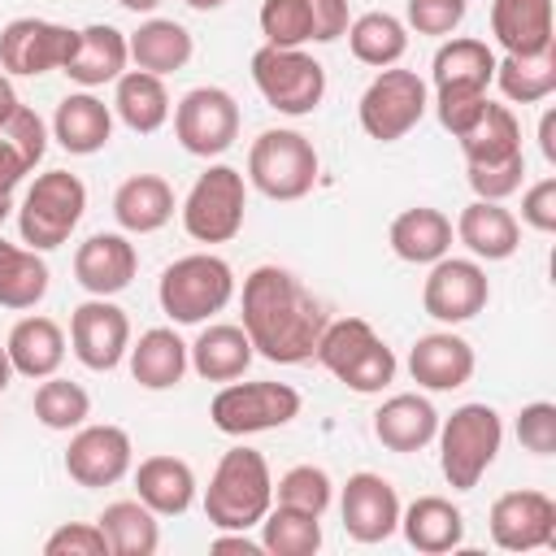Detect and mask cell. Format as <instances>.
Returning <instances> with one entry per match:
<instances>
[{
  "label": "cell",
  "instance_id": "cell-1",
  "mask_svg": "<svg viewBox=\"0 0 556 556\" xmlns=\"http://www.w3.org/2000/svg\"><path fill=\"white\" fill-rule=\"evenodd\" d=\"M326 304L282 265H256L243 278V334L274 365H300L317 352Z\"/></svg>",
  "mask_w": 556,
  "mask_h": 556
},
{
  "label": "cell",
  "instance_id": "cell-2",
  "mask_svg": "<svg viewBox=\"0 0 556 556\" xmlns=\"http://www.w3.org/2000/svg\"><path fill=\"white\" fill-rule=\"evenodd\" d=\"M274 508V478L256 447H230L208 486H204V517L217 530H252Z\"/></svg>",
  "mask_w": 556,
  "mask_h": 556
},
{
  "label": "cell",
  "instance_id": "cell-3",
  "mask_svg": "<svg viewBox=\"0 0 556 556\" xmlns=\"http://www.w3.org/2000/svg\"><path fill=\"white\" fill-rule=\"evenodd\" d=\"M343 387L374 395L395 378V352L374 334V326L365 317H339L326 321L317 352H313Z\"/></svg>",
  "mask_w": 556,
  "mask_h": 556
},
{
  "label": "cell",
  "instance_id": "cell-4",
  "mask_svg": "<svg viewBox=\"0 0 556 556\" xmlns=\"http://www.w3.org/2000/svg\"><path fill=\"white\" fill-rule=\"evenodd\" d=\"M434 439H439V465L447 486L473 491L504 443V421L491 404H460L447 421H439Z\"/></svg>",
  "mask_w": 556,
  "mask_h": 556
},
{
  "label": "cell",
  "instance_id": "cell-5",
  "mask_svg": "<svg viewBox=\"0 0 556 556\" xmlns=\"http://www.w3.org/2000/svg\"><path fill=\"white\" fill-rule=\"evenodd\" d=\"M235 295V269L213 252H191L165 265L156 300L178 326H195L213 313H222Z\"/></svg>",
  "mask_w": 556,
  "mask_h": 556
},
{
  "label": "cell",
  "instance_id": "cell-6",
  "mask_svg": "<svg viewBox=\"0 0 556 556\" xmlns=\"http://www.w3.org/2000/svg\"><path fill=\"white\" fill-rule=\"evenodd\" d=\"M83 208H87V187L78 174H70V169L39 174L30 182V191L22 195V208H17L22 243L35 252L61 248L74 235V226L83 222Z\"/></svg>",
  "mask_w": 556,
  "mask_h": 556
},
{
  "label": "cell",
  "instance_id": "cell-7",
  "mask_svg": "<svg viewBox=\"0 0 556 556\" xmlns=\"http://www.w3.org/2000/svg\"><path fill=\"white\" fill-rule=\"evenodd\" d=\"M252 83L265 96L269 109L287 113V117H304L321 104L326 96V70L321 61H313L300 48H256L252 52Z\"/></svg>",
  "mask_w": 556,
  "mask_h": 556
},
{
  "label": "cell",
  "instance_id": "cell-8",
  "mask_svg": "<svg viewBox=\"0 0 556 556\" xmlns=\"http://www.w3.org/2000/svg\"><path fill=\"white\" fill-rule=\"evenodd\" d=\"M248 178L269 200H304L317 187V148L300 130H265L248 152Z\"/></svg>",
  "mask_w": 556,
  "mask_h": 556
},
{
  "label": "cell",
  "instance_id": "cell-9",
  "mask_svg": "<svg viewBox=\"0 0 556 556\" xmlns=\"http://www.w3.org/2000/svg\"><path fill=\"white\" fill-rule=\"evenodd\" d=\"M248 187L235 165H208L182 200V230L195 243H230L243 230Z\"/></svg>",
  "mask_w": 556,
  "mask_h": 556
},
{
  "label": "cell",
  "instance_id": "cell-10",
  "mask_svg": "<svg viewBox=\"0 0 556 556\" xmlns=\"http://www.w3.org/2000/svg\"><path fill=\"white\" fill-rule=\"evenodd\" d=\"M426 104H430L426 83H421L413 70H391V65H387V70L365 87V96H361V104H356L361 130H365L369 139H378V143H395V139H404V135L426 117Z\"/></svg>",
  "mask_w": 556,
  "mask_h": 556
},
{
  "label": "cell",
  "instance_id": "cell-11",
  "mask_svg": "<svg viewBox=\"0 0 556 556\" xmlns=\"http://www.w3.org/2000/svg\"><path fill=\"white\" fill-rule=\"evenodd\" d=\"M208 417L222 434H261L300 417V391L287 382H230L213 395Z\"/></svg>",
  "mask_w": 556,
  "mask_h": 556
},
{
  "label": "cell",
  "instance_id": "cell-12",
  "mask_svg": "<svg viewBox=\"0 0 556 556\" xmlns=\"http://www.w3.org/2000/svg\"><path fill=\"white\" fill-rule=\"evenodd\" d=\"M174 135L191 156H222L239 139V104L222 87H191L174 109Z\"/></svg>",
  "mask_w": 556,
  "mask_h": 556
},
{
  "label": "cell",
  "instance_id": "cell-13",
  "mask_svg": "<svg viewBox=\"0 0 556 556\" xmlns=\"http://www.w3.org/2000/svg\"><path fill=\"white\" fill-rule=\"evenodd\" d=\"M486 300H491L486 269L478 261H460V256H439L421 287V308L443 326H460V321L478 317L486 308Z\"/></svg>",
  "mask_w": 556,
  "mask_h": 556
},
{
  "label": "cell",
  "instance_id": "cell-14",
  "mask_svg": "<svg viewBox=\"0 0 556 556\" xmlns=\"http://www.w3.org/2000/svg\"><path fill=\"white\" fill-rule=\"evenodd\" d=\"M78 43V30L61 26V22H43V17H13L0 30V70L4 74H48V70H65L70 52Z\"/></svg>",
  "mask_w": 556,
  "mask_h": 556
},
{
  "label": "cell",
  "instance_id": "cell-15",
  "mask_svg": "<svg viewBox=\"0 0 556 556\" xmlns=\"http://www.w3.org/2000/svg\"><path fill=\"white\" fill-rule=\"evenodd\" d=\"M491 543L504 552H534L556 543V500L543 491H504L491 504Z\"/></svg>",
  "mask_w": 556,
  "mask_h": 556
},
{
  "label": "cell",
  "instance_id": "cell-16",
  "mask_svg": "<svg viewBox=\"0 0 556 556\" xmlns=\"http://www.w3.org/2000/svg\"><path fill=\"white\" fill-rule=\"evenodd\" d=\"M70 343H74V356L87 369L109 374L130 352V317L117 304H109V295H96V300H87V304L74 308V317H70Z\"/></svg>",
  "mask_w": 556,
  "mask_h": 556
},
{
  "label": "cell",
  "instance_id": "cell-17",
  "mask_svg": "<svg viewBox=\"0 0 556 556\" xmlns=\"http://www.w3.org/2000/svg\"><path fill=\"white\" fill-rule=\"evenodd\" d=\"M130 452L135 447H130V434L122 426H109V421L104 426H78V434L65 447V473L87 491L113 486L126 478Z\"/></svg>",
  "mask_w": 556,
  "mask_h": 556
},
{
  "label": "cell",
  "instance_id": "cell-18",
  "mask_svg": "<svg viewBox=\"0 0 556 556\" xmlns=\"http://www.w3.org/2000/svg\"><path fill=\"white\" fill-rule=\"evenodd\" d=\"M339 513H343V530L356 543H382L400 530V495L382 473H369V469L348 478Z\"/></svg>",
  "mask_w": 556,
  "mask_h": 556
},
{
  "label": "cell",
  "instance_id": "cell-19",
  "mask_svg": "<svg viewBox=\"0 0 556 556\" xmlns=\"http://www.w3.org/2000/svg\"><path fill=\"white\" fill-rule=\"evenodd\" d=\"M139 269V252L126 235H91L87 243H78L74 252V278L78 287H87L91 295H117L130 287Z\"/></svg>",
  "mask_w": 556,
  "mask_h": 556
},
{
  "label": "cell",
  "instance_id": "cell-20",
  "mask_svg": "<svg viewBox=\"0 0 556 556\" xmlns=\"http://www.w3.org/2000/svg\"><path fill=\"white\" fill-rule=\"evenodd\" d=\"M408 374L426 391H456L473 378V348L452 330L421 334L408 352Z\"/></svg>",
  "mask_w": 556,
  "mask_h": 556
},
{
  "label": "cell",
  "instance_id": "cell-21",
  "mask_svg": "<svg viewBox=\"0 0 556 556\" xmlns=\"http://www.w3.org/2000/svg\"><path fill=\"white\" fill-rule=\"evenodd\" d=\"M491 35L508 56H534L556 48L552 0H491Z\"/></svg>",
  "mask_w": 556,
  "mask_h": 556
},
{
  "label": "cell",
  "instance_id": "cell-22",
  "mask_svg": "<svg viewBox=\"0 0 556 556\" xmlns=\"http://www.w3.org/2000/svg\"><path fill=\"white\" fill-rule=\"evenodd\" d=\"M456 239L478 261H508L521 248V222L500 200H473L456 217Z\"/></svg>",
  "mask_w": 556,
  "mask_h": 556
},
{
  "label": "cell",
  "instance_id": "cell-23",
  "mask_svg": "<svg viewBox=\"0 0 556 556\" xmlns=\"http://www.w3.org/2000/svg\"><path fill=\"white\" fill-rule=\"evenodd\" d=\"M126 61H130L126 35L109 22H96L78 30V43L61 74H70L78 87H100V83H117L126 74Z\"/></svg>",
  "mask_w": 556,
  "mask_h": 556
},
{
  "label": "cell",
  "instance_id": "cell-24",
  "mask_svg": "<svg viewBox=\"0 0 556 556\" xmlns=\"http://www.w3.org/2000/svg\"><path fill=\"white\" fill-rule=\"evenodd\" d=\"M374 434L391 452H421L439 434V413H434V404L426 395L404 391V395H391L374 413Z\"/></svg>",
  "mask_w": 556,
  "mask_h": 556
},
{
  "label": "cell",
  "instance_id": "cell-25",
  "mask_svg": "<svg viewBox=\"0 0 556 556\" xmlns=\"http://www.w3.org/2000/svg\"><path fill=\"white\" fill-rule=\"evenodd\" d=\"M400 530L408 547L439 556L465 543V513L443 495H417L408 508H400Z\"/></svg>",
  "mask_w": 556,
  "mask_h": 556
},
{
  "label": "cell",
  "instance_id": "cell-26",
  "mask_svg": "<svg viewBox=\"0 0 556 556\" xmlns=\"http://www.w3.org/2000/svg\"><path fill=\"white\" fill-rule=\"evenodd\" d=\"M113 217L130 235H152L174 217V187L161 174H130L113 191Z\"/></svg>",
  "mask_w": 556,
  "mask_h": 556
},
{
  "label": "cell",
  "instance_id": "cell-27",
  "mask_svg": "<svg viewBox=\"0 0 556 556\" xmlns=\"http://www.w3.org/2000/svg\"><path fill=\"white\" fill-rule=\"evenodd\" d=\"M9 361H13V374L22 378H52L65 361V330L52 321V317H22L13 330H9Z\"/></svg>",
  "mask_w": 556,
  "mask_h": 556
},
{
  "label": "cell",
  "instance_id": "cell-28",
  "mask_svg": "<svg viewBox=\"0 0 556 556\" xmlns=\"http://www.w3.org/2000/svg\"><path fill=\"white\" fill-rule=\"evenodd\" d=\"M447 248H452V217L430 204L404 208L391 222V252L408 265H434L439 256H447Z\"/></svg>",
  "mask_w": 556,
  "mask_h": 556
},
{
  "label": "cell",
  "instance_id": "cell-29",
  "mask_svg": "<svg viewBox=\"0 0 556 556\" xmlns=\"http://www.w3.org/2000/svg\"><path fill=\"white\" fill-rule=\"evenodd\" d=\"M252 339L243 334V326H204L200 339L187 348V361L191 369L204 378V382H235L248 374L252 365Z\"/></svg>",
  "mask_w": 556,
  "mask_h": 556
},
{
  "label": "cell",
  "instance_id": "cell-30",
  "mask_svg": "<svg viewBox=\"0 0 556 556\" xmlns=\"http://www.w3.org/2000/svg\"><path fill=\"white\" fill-rule=\"evenodd\" d=\"M130 356V378L148 391H169L182 382L187 374V343L169 330V326H152L139 334V343L126 352Z\"/></svg>",
  "mask_w": 556,
  "mask_h": 556
},
{
  "label": "cell",
  "instance_id": "cell-31",
  "mask_svg": "<svg viewBox=\"0 0 556 556\" xmlns=\"http://www.w3.org/2000/svg\"><path fill=\"white\" fill-rule=\"evenodd\" d=\"M135 491L156 517H178L195 500V473L178 456H148L135 469Z\"/></svg>",
  "mask_w": 556,
  "mask_h": 556
},
{
  "label": "cell",
  "instance_id": "cell-32",
  "mask_svg": "<svg viewBox=\"0 0 556 556\" xmlns=\"http://www.w3.org/2000/svg\"><path fill=\"white\" fill-rule=\"evenodd\" d=\"M52 135H56V143H61L65 152L91 156V152H100V148L109 143V135H113V113H109L104 100H96V96H87V91L65 96V100L56 104Z\"/></svg>",
  "mask_w": 556,
  "mask_h": 556
},
{
  "label": "cell",
  "instance_id": "cell-33",
  "mask_svg": "<svg viewBox=\"0 0 556 556\" xmlns=\"http://www.w3.org/2000/svg\"><path fill=\"white\" fill-rule=\"evenodd\" d=\"M126 52L135 61V70H148V74H174L191 61V35L187 26H178L174 17H148L130 39H126Z\"/></svg>",
  "mask_w": 556,
  "mask_h": 556
},
{
  "label": "cell",
  "instance_id": "cell-34",
  "mask_svg": "<svg viewBox=\"0 0 556 556\" xmlns=\"http://www.w3.org/2000/svg\"><path fill=\"white\" fill-rule=\"evenodd\" d=\"M113 109L117 117L135 130V135H152L169 122V91L161 83V74H148V70H126L117 78V91H113Z\"/></svg>",
  "mask_w": 556,
  "mask_h": 556
},
{
  "label": "cell",
  "instance_id": "cell-35",
  "mask_svg": "<svg viewBox=\"0 0 556 556\" xmlns=\"http://www.w3.org/2000/svg\"><path fill=\"white\" fill-rule=\"evenodd\" d=\"M456 139H460L465 165H500V161H508V156L521 152V126H517L513 109L508 104H495V100H486L482 117L465 135H456Z\"/></svg>",
  "mask_w": 556,
  "mask_h": 556
},
{
  "label": "cell",
  "instance_id": "cell-36",
  "mask_svg": "<svg viewBox=\"0 0 556 556\" xmlns=\"http://www.w3.org/2000/svg\"><path fill=\"white\" fill-rule=\"evenodd\" d=\"M495 78V52L482 39H447L434 52V91H486Z\"/></svg>",
  "mask_w": 556,
  "mask_h": 556
},
{
  "label": "cell",
  "instance_id": "cell-37",
  "mask_svg": "<svg viewBox=\"0 0 556 556\" xmlns=\"http://www.w3.org/2000/svg\"><path fill=\"white\" fill-rule=\"evenodd\" d=\"M109 539L113 556H152L161 547V530H156V513L143 500H113L100 521H96Z\"/></svg>",
  "mask_w": 556,
  "mask_h": 556
},
{
  "label": "cell",
  "instance_id": "cell-38",
  "mask_svg": "<svg viewBox=\"0 0 556 556\" xmlns=\"http://www.w3.org/2000/svg\"><path fill=\"white\" fill-rule=\"evenodd\" d=\"M348 48L361 65H374V70H387L404 56L408 48V26L395 17V13H382V9H369L361 13L356 22H348Z\"/></svg>",
  "mask_w": 556,
  "mask_h": 556
},
{
  "label": "cell",
  "instance_id": "cell-39",
  "mask_svg": "<svg viewBox=\"0 0 556 556\" xmlns=\"http://www.w3.org/2000/svg\"><path fill=\"white\" fill-rule=\"evenodd\" d=\"M48 295V265L35 248H17L0 239V304L35 308Z\"/></svg>",
  "mask_w": 556,
  "mask_h": 556
},
{
  "label": "cell",
  "instance_id": "cell-40",
  "mask_svg": "<svg viewBox=\"0 0 556 556\" xmlns=\"http://www.w3.org/2000/svg\"><path fill=\"white\" fill-rule=\"evenodd\" d=\"M500 91L513 100V104H539L556 91V48L547 52H534V56H508L495 61V78Z\"/></svg>",
  "mask_w": 556,
  "mask_h": 556
},
{
  "label": "cell",
  "instance_id": "cell-41",
  "mask_svg": "<svg viewBox=\"0 0 556 556\" xmlns=\"http://www.w3.org/2000/svg\"><path fill=\"white\" fill-rule=\"evenodd\" d=\"M261 547L274 556H313L321 547V521L300 508H269L261 517Z\"/></svg>",
  "mask_w": 556,
  "mask_h": 556
},
{
  "label": "cell",
  "instance_id": "cell-42",
  "mask_svg": "<svg viewBox=\"0 0 556 556\" xmlns=\"http://www.w3.org/2000/svg\"><path fill=\"white\" fill-rule=\"evenodd\" d=\"M91 413V395L70 382V378H43L39 391H35V417L48 426V430H78Z\"/></svg>",
  "mask_w": 556,
  "mask_h": 556
},
{
  "label": "cell",
  "instance_id": "cell-43",
  "mask_svg": "<svg viewBox=\"0 0 556 556\" xmlns=\"http://www.w3.org/2000/svg\"><path fill=\"white\" fill-rule=\"evenodd\" d=\"M330 495H334L330 473L317 469V465H295V469H287V473L278 478V486H274V500H278V504L300 508V513H313V517H321V513L330 508Z\"/></svg>",
  "mask_w": 556,
  "mask_h": 556
},
{
  "label": "cell",
  "instance_id": "cell-44",
  "mask_svg": "<svg viewBox=\"0 0 556 556\" xmlns=\"http://www.w3.org/2000/svg\"><path fill=\"white\" fill-rule=\"evenodd\" d=\"M261 35L274 48H300L313 39V17L304 0H265L261 4Z\"/></svg>",
  "mask_w": 556,
  "mask_h": 556
},
{
  "label": "cell",
  "instance_id": "cell-45",
  "mask_svg": "<svg viewBox=\"0 0 556 556\" xmlns=\"http://www.w3.org/2000/svg\"><path fill=\"white\" fill-rule=\"evenodd\" d=\"M469 169V187L478 200H508L513 191H521L526 178V152L500 161V165H465Z\"/></svg>",
  "mask_w": 556,
  "mask_h": 556
},
{
  "label": "cell",
  "instance_id": "cell-46",
  "mask_svg": "<svg viewBox=\"0 0 556 556\" xmlns=\"http://www.w3.org/2000/svg\"><path fill=\"white\" fill-rule=\"evenodd\" d=\"M517 439L526 452L534 456H552L556 452V404L547 400H534L517 413Z\"/></svg>",
  "mask_w": 556,
  "mask_h": 556
},
{
  "label": "cell",
  "instance_id": "cell-47",
  "mask_svg": "<svg viewBox=\"0 0 556 556\" xmlns=\"http://www.w3.org/2000/svg\"><path fill=\"white\" fill-rule=\"evenodd\" d=\"M43 552L48 556H109V539L91 521H70V526H61V530L48 534Z\"/></svg>",
  "mask_w": 556,
  "mask_h": 556
},
{
  "label": "cell",
  "instance_id": "cell-48",
  "mask_svg": "<svg viewBox=\"0 0 556 556\" xmlns=\"http://www.w3.org/2000/svg\"><path fill=\"white\" fill-rule=\"evenodd\" d=\"M465 0H408V26L417 35H452L465 22Z\"/></svg>",
  "mask_w": 556,
  "mask_h": 556
},
{
  "label": "cell",
  "instance_id": "cell-49",
  "mask_svg": "<svg viewBox=\"0 0 556 556\" xmlns=\"http://www.w3.org/2000/svg\"><path fill=\"white\" fill-rule=\"evenodd\" d=\"M434 109H439L443 130L465 135V130L482 117V109H486V91H434Z\"/></svg>",
  "mask_w": 556,
  "mask_h": 556
},
{
  "label": "cell",
  "instance_id": "cell-50",
  "mask_svg": "<svg viewBox=\"0 0 556 556\" xmlns=\"http://www.w3.org/2000/svg\"><path fill=\"white\" fill-rule=\"evenodd\" d=\"M521 222L534 226L539 235L556 230V178H539L534 187H526L521 195Z\"/></svg>",
  "mask_w": 556,
  "mask_h": 556
},
{
  "label": "cell",
  "instance_id": "cell-51",
  "mask_svg": "<svg viewBox=\"0 0 556 556\" xmlns=\"http://www.w3.org/2000/svg\"><path fill=\"white\" fill-rule=\"evenodd\" d=\"M313 17V43H334L348 35V0H304Z\"/></svg>",
  "mask_w": 556,
  "mask_h": 556
},
{
  "label": "cell",
  "instance_id": "cell-52",
  "mask_svg": "<svg viewBox=\"0 0 556 556\" xmlns=\"http://www.w3.org/2000/svg\"><path fill=\"white\" fill-rule=\"evenodd\" d=\"M30 169H35V165L26 161V152L0 135V195H13V187H17Z\"/></svg>",
  "mask_w": 556,
  "mask_h": 556
},
{
  "label": "cell",
  "instance_id": "cell-53",
  "mask_svg": "<svg viewBox=\"0 0 556 556\" xmlns=\"http://www.w3.org/2000/svg\"><path fill=\"white\" fill-rule=\"evenodd\" d=\"M213 552H243V556H261L265 547H261V543H252V539H248V530H222V534L213 539Z\"/></svg>",
  "mask_w": 556,
  "mask_h": 556
},
{
  "label": "cell",
  "instance_id": "cell-54",
  "mask_svg": "<svg viewBox=\"0 0 556 556\" xmlns=\"http://www.w3.org/2000/svg\"><path fill=\"white\" fill-rule=\"evenodd\" d=\"M539 143H543L547 165H556V113H543V122H539Z\"/></svg>",
  "mask_w": 556,
  "mask_h": 556
},
{
  "label": "cell",
  "instance_id": "cell-55",
  "mask_svg": "<svg viewBox=\"0 0 556 556\" xmlns=\"http://www.w3.org/2000/svg\"><path fill=\"white\" fill-rule=\"evenodd\" d=\"M17 104H22V100H17V91H13V83H9V74L0 70V122H4V117H9V113H13Z\"/></svg>",
  "mask_w": 556,
  "mask_h": 556
},
{
  "label": "cell",
  "instance_id": "cell-56",
  "mask_svg": "<svg viewBox=\"0 0 556 556\" xmlns=\"http://www.w3.org/2000/svg\"><path fill=\"white\" fill-rule=\"evenodd\" d=\"M13 382V361H9V348H0V391Z\"/></svg>",
  "mask_w": 556,
  "mask_h": 556
},
{
  "label": "cell",
  "instance_id": "cell-57",
  "mask_svg": "<svg viewBox=\"0 0 556 556\" xmlns=\"http://www.w3.org/2000/svg\"><path fill=\"white\" fill-rule=\"evenodd\" d=\"M117 4H122V9H130V13H152L161 0H117Z\"/></svg>",
  "mask_w": 556,
  "mask_h": 556
},
{
  "label": "cell",
  "instance_id": "cell-58",
  "mask_svg": "<svg viewBox=\"0 0 556 556\" xmlns=\"http://www.w3.org/2000/svg\"><path fill=\"white\" fill-rule=\"evenodd\" d=\"M187 9H195V13H213V9H222L226 0H182Z\"/></svg>",
  "mask_w": 556,
  "mask_h": 556
},
{
  "label": "cell",
  "instance_id": "cell-59",
  "mask_svg": "<svg viewBox=\"0 0 556 556\" xmlns=\"http://www.w3.org/2000/svg\"><path fill=\"white\" fill-rule=\"evenodd\" d=\"M9 213H13V195H0V226H4Z\"/></svg>",
  "mask_w": 556,
  "mask_h": 556
}]
</instances>
